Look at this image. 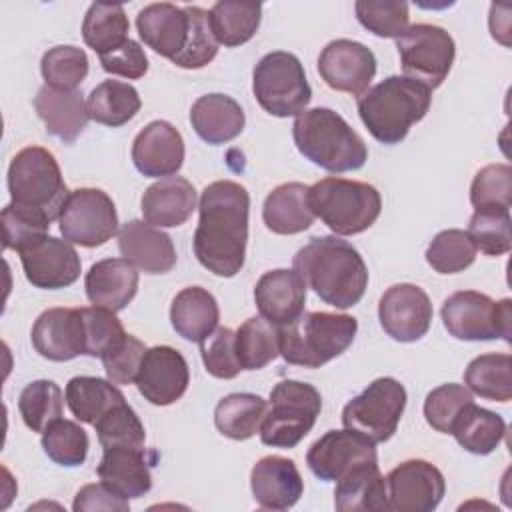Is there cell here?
<instances>
[{
  "label": "cell",
  "mask_w": 512,
  "mask_h": 512,
  "mask_svg": "<svg viewBox=\"0 0 512 512\" xmlns=\"http://www.w3.org/2000/svg\"><path fill=\"white\" fill-rule=\"evenodd\" d=\"M198 212L200 218L192 238L198 262L216 276H236L246 258L248 190L234 180H216L204 188Z\"/></svg>",
  "instance_id": "obj_1"
},
{
  "label": "cell",
  "mask_w": 512,
  "mask_h": 512,
  "mask_svg": "<svg viewBox=\"0 0 512 512\" xmlns=\"http://www.w3.org/2000/svg\"><path fill=\"white\" fill-rule=\"evenodd\" d=\"M294 272L328 306H356L368 286V268L360 252L336 236H314L294 254Z\"/></svg>",
  "instance_id": "obj_2"
},
{
  "label": "cell",
  "mask_w": 512,
  "mask_h": 512,
  "mask_svg": "<svg viewBox=\"0 0 512 512\" xmlns=\"http://www.w3.org/2000/svg\"><path fill=\"white\" fill-rule=\"evenodd\" d=\"M432 102V90L406 76H388L358 96L356 108L368 132L382 144L402 142Z\"/></svg>",
  "instance_id": "obj_3"
},
{
  "label": "cell",
  "mask_w": 512,
  "mask_h": 512,
  "mask_svg": "<svg viewBox=\"0 0 512 512\" xmlns=\"http://www.w3.org/2000/svg\"><path fill=\"white\" fill-rule=\"evenodd\" d=\"M292 138L306 160L328 172L360 170L368 160L362 136L330 108L300 112L292 124Z\"/></svg>",
  "instance_id": "obj_4"
},
{
  "label": "cell",
  "mask_w": 512,
  "mask_h": 512,
  "mask_svg": "<svg viewBox=\"0 0 512 512\" xmlns=\"http://www.w3.org/2000/svg\"><path fill=\"white\" fill-rule=\"evenodd\" d=\"M280 356L292 366L320 368L354 342L358 322L350 314L302 312L294 322L280 326Z\"/></svg>",
  "instance_id": "obj_5"
},
{
  "label": "cell",
  "mask_w": 512,
  "mask_h": 512,
  "mask_svg": "<svg viewBox=\"0 0 512 512\" xmlns=\"http://www.w3.org/2000/svg\"><path fill=\"white\" fill-rule=\"evenodd\" d=\"M308 202L314 216L338 236H352L368 230L382 212L380 192L372 184L336 176L312 184Z\"/></svg>",
  "instance_id": "obj_6"
},
{
  "label": "cell",
  "mask_w": 512,
  "mask_h": 512,
  "mask_svg": "<svg viewBox=\"0 0 512 512\" xmlns=\"http://www.w3.org/2000/svg\"><path fill=\"white\" fill-rule=\"evenodd\" d=\"M8 192L16 206L34 210L54 222L70 192L54 154L42 146H26L8 166Z\"/></svg>",
  "instance_id": "obj_7"
},
{
  "label": "cell",
  "mask_w": 512,
  "mask_h": 512,
  "mask_svg": "<svg viewBox=\"0 0 512 512\" xmlns=\"http://www.w3.org/2000/svg\"><path fill=\"white\" fill-rule=\"evenodd\" d=\"M322 410L320 392L300 380H280L270 390L260 440L272 448H294L314 428Z\"/></svg>",
  "instance_id": "obj_8"
},
{
  "label": "cell",
  "mask_w": 512,
  "mask_h": 512,
  "mask_svg": "<svg viewBox=\"0 0 512 512\" xmlns=\"http://www.w3.org/2000/svg\"><path fill=\"white\" fill-rule=\"evenodd\" d=\"M252 92L262 110L288 118L306 110L312 88L298 56L284 50L264 54L252 72Z\"/></svg>",
  "instance_id": "obj_9"
},
{
  "label": "cell",
  "mask_w": 512,
  "mask_h": 512,
  "mask_svg": "<svg viewBox=\"0 0 512 512\" xmlns=\"http://www.w3.org/2000/svg\"><path fill=\"white\" fill-rule=\"evenodd\" d=\"M510 298L492 300L476 290H460L448 296L442 304V322L456 340H494L510 342L512 312Z\"/></svg>",
  "instance_id": "obj_10"
},
{
  "label": "cell",
  "mask_w": 512,
  "mask_h": 512,
  "mask_svg": "<svg viewBox=\"0 0 512 512\" xmlns=\"http://www.w3.org/2000/svg\"><path fill=\"white\" fill-rule=\"evenodd\" d=\"M406 388L390 376L376 378L342 410V424L374 444L394 436L406 408Z\"/></svg>",
  "instance_id": "obj_11"
},
{
  "label": "cell",
  "mask_w": 512,
  "mask_h": 512,
  "mask_svg": "<svg viewBox=\"0 0 512 512\" xmlns=\"http://www.w3.org/2000/svg\"><path fill=\"white\" fill-rule=\"evenodd\" d=\"M400 64L406 78H412L430 90L438 88L456 56L454 38L436 24H414L396 38Z\"/></svg>",
  "instance_id": "obj_12"
},
{
  "label": "cell",
  "mask_w": 512,
  "mask_h": 512,
  "mask_svg": "<svg viewBox=\"0 0 512 512\" xmlns=\"http://www.w3.org/2000/svg\"><path fill=\"white\" fill-rule=\"evenodd\" d=\"M64 240L96 248L118 234V214L112 198L100 188H76L70 192L58 216Z\"/></svg>",
  "instance_id": "obj_13"
},
{
  "label": "cell",
  "mask_w": 512,
  "mask_h": 512,
  "mask_svg": "<svg viewBox=\"0 0 512 512\" xmlns=\"http://www.w3.org/2000/svg\"><path fill=\"white\" fill-rule=\"evenodd\" d=\"M446 480L442 472L422 458L404 460L386 476L388 510L432 512L444 498Z\"/></svg>",
  "instance_id": "obj_14"
},
{
  "label": "cell",
  "mask_w": 512,
  "mask_h": 512,
  "mask_svg": "<svg viewBox=\"0 0 512 512\" xmlns=\"http://www.w3.org/2000/svg\"><path fill=\"white\" fill-rule=\"evenodd\" d=\"M26 280L34 288L60 290L80 278L82 262L68 240L56 236H40L18 250Z\"/></svg>",
  "instance_id": "obj_15"
},
{
  "label": "cell",
  "mask_w": 512,
  "mask_h": 512,
  "mask_svg": "<svg viewBox=\"0 0 512 512\" xmlns=\"http://www.w3.org/2000/svg\"><path fill=\"white\" fill-rule=\"evenodd\" d=\"M370 462H378L374 442L350 428L328 430L306 452L308 468L324 482H336L350 470Z\"/></svg>",
  "instance_id": "obj_16"
},
{
  "label": "cell",
  "mask_w": 512,
  "mask_h": 512,
  "mask_svg": "<svg viewBox=\"0 0 512 512\" xmlns=\"http://www.w3.org/2000/svg\"><path fill=\"white\" fill-rule=\"evenodd\" d=\"M432 302L416 284H394L378 302V318L384 332L396 342L420 340L432 324Z\"/></svg>",
  "instance_id": "obj_17"
},
{
  "label": "cell",
  "mask_w": 512,
  "mask_h": 512,
  "mask_svg": "<svg viewBox=\"0 0 512 512\" xmlns=\"http://www.w3.org/2000/svg\"><path fill=\"white\" fill-rule=\"evenodd\" d=\"M318 74L332 90L360 96L376 74V56L362 42L338 38L322 48Z\"/></svg>",
  "instance_id": "obj_18"
},
{
  "label": "cell",
  "mask_w": 512,
  "mask_h": 512,
  "mask_svg": "<svg viewBox=\"0 0 512 512\" xmlns=\"http://www.w3.org/2000/svg\"><path fill=\"white\" fill-rule=\"evenodd\" d=\"M138 392L154 406H168L180 400L190 384L188 362L172 346L148 348L134 380Z\"/></svg>",
  "instance_id": "obj_19"
},
{
  "label": "cell",
  "mask_w": 512,
  "mask_h": 512,
  "mask_svg": "<svg viewBox=\"0 0 512 512\" xmlns=\"http://www.w3.org/2000/svg\"><path fill=\"white\" fill-rule=\"evenodd\" d=\"M132 162L142 176H174L184 164L182 134L166 120L146 124L132 142Z\"/></svg>",
  "instance_id": "obj_20"
},
{
  "label": "cell",
  "mask_w": 512,
  "mask_h": 512,
  "mask_svg": "<svg viewBox=\"0 0 512 512\" xmlns=\"http://www.w3.org/2000/svg\"><path fill=\"white\" fill-rule=\"evenodd\" d=\"M34 350L52 362L84 354V322L80 308H48L32 326Z\"/></svg>",
  "instance_id": "obj_21"
},
{
  "label": "cell",
  "mask_w": 512,
  "mask_h": 512,
  "mask_svg": "<svg viewBox=\"0 0 512 512\" xmlns=\"http://www.w3.org/2000/svg\"><path fill=\"white\" fill-rule=\"evenodd\" d=\"M250 488L260 508L288 510L300 500L304 480L294 460L284 456H264L252 466Z\"/></svg>",
  "instance_id": "obj_22"
},
{
  "label": "cell",
  "mask_w": 512,
  "mask_h": 512,
  "mask_svg": "<svg viewBox=\"0 0 512 512\" xmlns=\"http://www.w3.org/2000/svg\"><path fill=\"white\" fill-rule=\"evenodd\" d=\"M118 248L122 258L146 274H166L176 264L172 238L144 220L122 224L118 230Z\"/></svg>",
  "instance_id": "obj_23"
},
{
  "label": "cell",
  "mask_w": 512,
  "mask_h": 512,
  "mask_svg": "<svg viewBox=\"0 0 512 512\" xmlns=\"http://www.w3.org/2000/svg\"><path fill=\"white\" fill-rule=\"evenodd\" d=\"M254 302L262 318L278 328L286 326L304 312L306 284L294 270H270L256 282Z\"/></svg>",
  "instance_id": "obj_24"
},
{
  "label": "cell",
  "mask_w": 512,
  "mask_h": 512,
  "mask_svg": "<svg viewBox=\"0 0 512 512\" xmlns=\"http://www.w3.org/2000/svg\"><path fill=\"white\" fill-rule=\"evenodd\" d=\"M136 28L148 48L168 60H174L186 46L190 18L186 8L170 2H156L138 12Z\"/></svg>",
  "instance_id": "obj_25"
},
{
  "label": "cell",
  "mask_w": 512,
  "mask_h": 512,
  "mask_svg": "<svg viewBox=\"0 0 512 512\" xmlns=\"http://www.w3.org/2000/svg\"><path fill=\"white\" fill-rule=\"evenodd\" d=\"M144 222L156 228L182 226L196 210V188L182 176H166L146 188L140 200Z\"/></svg>",
  "instance_id": "obj_26"
},
{
  "label": "cell",
  "mask_w": 512,
  "mask_h": 512,
  "mask_svg": "<svg viewBox=\"0 0 512 512\" xmlns=\"http://www.w3.org/2000/svg\"><path fill=\"white\" fill-rule=\"evenodd\" d=\"M86 296L94 306L112 312L124 310L138 292V272L126 258H106L90 266L84 280Z\"/></svg>",
  "instance_id": "obj_27"
},
{
  "label": "cell",
  "mask_w": 512,
  "mask_h": 512,
  "mask_svg": "<svg viewBox=\"0 0 512 512\" xmlns=\"http://www.w3.org/2000/svg\"><path fill=\"white\" fill-rule=\"evenodd\" d=\"M34 110L44 122L46 132L64 144H72L90 120L86 100L78 90L64 92L42 86L34 98Z\"/></svg>",
  "instance_id": "obj_28"
},
{
  "label": "cell",
  "mask_w": 512,
  "mask_h": 512,
  "mask_svg": "<svg viewBox=\"0 0 512 512\" xmlns=\"http://www.w3.org/2000/svg\"><path fill=\"white\" fill-rule=\"evenodd\" d=\"M194 132L208 144H224L240 136L246 124L242 106L226 94L214 92L200 96L190 108Z\"/></svg>",
  "instance_id": "obj_29"
},
{
  "label": "cell",
  "mask_w": 512,
  "mask_h": 512,
  "mask_svg": "<svg viewBox=\"0 0 512 512\" xmlns=\"http://www.w3.org/2000/svg\"><path fill=\"white\" fill-rule=\"evenodd\" d=\"M96 474L124 498H140L152 488L146 448H104Z\"/></svg>",
  "instance_id": "obj_30"
},
{
  "label": "cell",
  "mask_w": 512,
  "mask_h": 512,
  "mask_svg": "<svg viewBox=\"0 0 512 512\" xmlns=\"http://www.w3.org/2000/svg\"><path fill=\"white\" fill-rule=\"evenodd\" d=\"M310 186L302 182H286L276 186L264 200L262 220L274 234H298L312 226L314 212L308 202Z\"/></svg>",
  "instance_id": "obj_31"
},
{
  "label": "cell",
  "mask_w": 512,
  "mask_h": 512,
  "mask_svg": "<svg viewBox=\"0 0 512 512\" xmlns=\"http://www.w3.org/2000/svg\"><path fill=\"white\" fill-rule=\"evenodd\" d=\"M220 320L216 298L202 286H188L180 290L170 306V322L178 336L188 342H202L208 338Z\"/></svg>",
  "instance_id": "obj_32"
},
{
  "label": "cell",
  "mask_w": 512,
  "mask_h": 512,
  "mask_svg": "<svg viewBox=\"0 0 512 512\" xmlns=\"http://www.w3.org/2000/svg\"><path fill=\"white\" fill-rule=\"evenodd\" d=\"M334 506L340 512H384L386 478L382 476L378 462L362 464L336 480Z\"/></svg>",
  "instance_id": "obj_33"
},
{
  "label": "cell",
  "mask_w": 512,
  "mask_h": 512,
  "mask_svg": "<svg viewBox=\"0 0 512 512\" xmlns=\"http://www.w3.org/2000/svg\"><path fill=\"white\" fill-rule=\"evenodd\" d=\"M450 434L470 454L486 456L498 448L506 436V422L500 414L480 408L474 402L462 406L456 414Z\"/></svg>",
  "instance_id": "obj_34"
},
{
  "label": "cell",
  "mask_w": 512,
  "mask_h": 512,
  "mask_svg": "<svg viewBox=\"0 0 512 512\" xmlns=\"http://www.w3.org/2000/svg\"><path fill=\"white\" fill-rule=\"evenodd\" d=\"M66 404L72 416L84 424H96L110 408L126 402L124 394L110 380L98 376H74L66 384Z\"/></svg>",
  "instance_id": "obj_35"
},
{
  "label": "cell",
  "mask_w": 512,
  "mask_h": 512,
  "mask_svg": "<svg viewBox=\"0 0 512 512\" xmlns=\"http://www.w3.org/2000/svg\"><path fill=\"white\" fill-rule=\"evenodd\" d=\"M140 106L142 100L138 90L132 84L120 80L100 82L96 88H92L86 100L90 120L110 128H118L130 122L138 114Z\"/></svg>",
  "instance_id": "obj_36"
},
{
  "label": "cell",
  "mask_w": 512,
  "mask_h": 512,
  "mask_svg": "<svg viewBox=\"0 0 512 512\" xmlns=\"http://www.w3.org/2000/svg\"><path fill=\"white\" fill-rule=\"evenodd\" d=\"M266 408V400L258 394L234 392L216 404L214 424L226 438L248 440L260 432Z\"/></svg>",
  "instance_id": "obj_37"
},
{
  "label": "cell",
  "mask_w": 512,
  "mask_h": 512,
  "mask_svg": "<svg viewBox=\"0 0 512 512\" xmlns=\"http://www.w3.org/2000/svg\"><path fill=\"white\" fill-rule=\"evenodd\" d=\"M466 388L492 402H508L512 398V356L488 352L476 356L464 370Z\"/></svg>",
  "instance_id": "obj_38"
},
{
  "label": "cell",
  "mask_w": 512,
  "mask_h": 512,
  "mask_svg": "<svg viewBox=\"0 0 512 512\" xmlns=\"http://www.w3.org/2000/svg\"><path fill=\"white\" fill-rule=\"evenodd\" d=\"M128 16L122 4L94 2L82 22V38L98 56L108 54L128 40Z\"/></svg>",
  "instance_id": "obj_39"
},
{
  "label": "cell",
  "mask_w": 512,
  "mask_h": 512,
  "mask_svg": "<svg viewBox=\"0 0 512 512\" xmlns=\"http://www.w3.org/2000/svg\"><path fill=\"white\" fill-rule=\"evenodd\" d=\"M262 4L220 0L210 8V24L218 44L228 48L246 44L258 30Z\"/></svg>",
  "instance_id": "obj_40"
},
{
  "label": "cell",
  "mask_w": 512,
  "mask_h": 512,
  "mask_svg": "<svg viewBox=\"0 0 512 512\" xmlns=\"http://www.w3.org/2000/svg\"><path fill=\"white\" fill-rule=\"evenodd\" d=\"M236 354L242 370H260L280 354V330L262 316H252L236 330Z\"/></svg>",
  "instance_id": "obj_41"
},
{
  "label": "cell",
  "mask_w": 512,
  "mask_h": 512,
  "mask_svg": "<svg viewBox=\"0 0 512 512\" xmlns=\"http://www.w3.org/2000/svg\"><path fill=\"white\" fill-rule=\"evenodd\" d=\"M62 390L52 380H34L30 382L18 398V410L24 424L32 432H44L54 420L62 416L64 408Z\"/></svg>",
  "instance_id": "obj_42"
},
{
  "label": "cell",
  "mask_w": 512,
  "mask_h": 512,
  "mask_svg": "<svg viewBox=\"0 0 512 512\" xmlns=\"http://www.w3.org/2000/svg\"><path fill=\"white\" fill-rule=\"evenodd\" d=\"M476 246L466 230L448 228L438 232L426 248V262L440 274H456L472 266Z\"/></svg>",
  "instance_id": "obj_43"
},
{
  "label": "cell",
  "mask_w": 512,
  "mask_h": 512,
  "mask_svg": "<svg viewBox=\"0 0 512 512\" xmlns=\"http://www.w3.org/2000/svg\"><path fill=\"white\" fill-rule=\"evenodd\" d=\"M40 72L46 86L54 90L72 92L88 76V56L76 46H54L44 52L40 60Z\"/></svg>",
  "instance_id": "obj_44"
},
{
  "label": "cell",
  "mask_w": 512,
  "mask_h": 512,
  "mask_svg": "<svg viewBox=\"0 0 512 512\" xmlns=\"http://www.w3.org/2000/svg\"><path fill=\"white\" fill-rule=\"evenodd\" d=\"M510 208H478L468 222V236L476 250L488 256H502L512 248Z\"/></svg>",
  "instance_id": "obj_45"
},
{
  "label": "cell",
  "mask_w": 512,
  "mask_h": 512,
  "mask_svg": "<svg viewBox=\"0 0 512 512\" xmlns=\"http://www.w3.org/2000/svg\"><path fill=\"white\" fill-rule=\"evenodd\" d=\"M42 448L52 462L72 468L86 460L90 442L82 426L72 420L58 418L42 432Z\"/></svg>",
  "instance_id": "obj_46"
},
{
  "label": "cell",
  "mask_w": 512,
  "mask_h": 512,
  "mask_svg": "<svg viewBox=\"0 0 512 512\" xmlns=\"http://www.w3.org/2000/svg\"><path fill=\"white\" fill-rule=\"evenodd\" d=\"M102 448H144L146 430L136 412L120 402L94 424Z\"/></svg>",
  "instance_id": "obj_47"
},
{
  "label": "cell",
  "mask_w": 512,
  "mask_h": 512,
  "mask_svg": "<svg viewBox=\"0 0 512 512\" xmlns=\"http://www.w3.org/2000/svg\"><path fill=\"white\" fill-rule=\"evenodd\" d=\"M190 18V30L184 50L172 60L176 66L186 70H196L206 66L218 54V40L212 32L210 12L200 6H184Z\"/></svg>",
  "instance_id": "obj_48"
},
{
  "label": "cell",
  "mask_w": 512,
  "mask_h": 512,
  "mask_svg": "<svg viewBox=\"0 0 512 512\" xmlns=\"http://www.w3.org/2000/svg\"><path fill=\"white\" fill-rule=\"evenodd\" d=\"M358 22L380 38H398L408 28L410 12L402 0H358L354 4Z\"/></svg>",
  "instance_id": "obj_49"
},
{
  "label": "cell",
  "mask_w": 512,
  "mask_h": 512,
  "mask_svg": "<svg viewBox=\"0 0 512 512\" xmlns=\"http://www.w3.org/2000/svg\"><path fill=\"white\" fill-rule=\"evenodd\" d=\"M470 202L478 208H510L512 168L508 164H488L476 172L470 186Z\"/></svg>",
  "instance_id": "obj_50"
},
{
  "label": "cell",
  "mask_w": 512,
  "mask_h": 512,
  "mask_svg": "<svg viewBox=\"0 0 512 512\" xmlns=\"http://www.w3.org/2000/svg\"><path fill=\"white\" fill-rule=\"evenodd\" d=\"M2 224V246L4 250H20L34 242L36 238L48 234L50 220L34 210L16 206L14 202L6 204L0 214Z\"/></svg>",
  "instance_id": "obj_51"
},
{
  "label": "cell",
  "mask_w": 512,
  "mask_h": 512,
  "mask_svg": "<svg viewBox=\"0 0 512 512\" xmlns=\"http://www.w3.org/2000/svg\"><path fill=\"white\" fill-rule=\"evenodd\" d=\"M82 310L84 322V354L102 358L112 350L124 336L122 322L116 318V312L102 306H86Z\"/></svg>",
  "instance_id": "obj_52"
},
{
  "label": "cell",
  "mask_w": 512,
  "mask_h": 512,
  "mask_svg": "<svg viewBox=\"0 0 512 512\" xmlns=\"http://www.w3.org/2000/svg\"><path fill=\"white\" fill-rule=\"evenodd\" d=\"M200 354L206 372L214 378L230 380L242 370L236 354V332L228 326H220L208 338H204L200 342Z\"/></svg>",
  "instance_id": "obj_53"
},
{
  "label": "cell",
  "mask_w": 512,
  "mask_h": 512,
  "mask_svg": "<svg viewBox=\"0 0 512 512\" xmlns=\"http://www.w3.org/2000/svg\"><path fill=\"white\" fill-rule=\"evenodd\" d=\"M468 402H474V400H472V392L464 384H454V382L442 384L428 392L424 400V418L434 430L442 434H450V426L456 414Z\"/></svg>",
  "instance_id": "obj_54"
},
{
  "label": "cell",
  "mask_w": 512,
  "mask_h": 512,
  "mask_svg": "<svg viewBox=\"0 0 512 512\" xmlns=\"http://www.w3.org/2000/svg\"><path fill=\"white\" fill-rule=\"evenodd\" d=\"M144 342H140L136 336L126 334L112 350H108L100 360L104 364L106 376L116 386H126L136 380V374L140 370V362L146 354Z\"/></svg>",
  "instance_id": "obj_55"
},
{
  "label": "cell",
  "mask_w": 512,
  "mask_h": 512,
  "mask_svg": "<svg viewBox=\"0 0 512 512\" xmlns=\"http://www.w3.org/2000/svg\"><path fill=\"white\" fill-rule=\"evenodd\" d=\"M100 64H102L104 72L122 76L128 80H138L148 72V56H146L144 48L132 38H128L116 50L102 54Z\"/></svg>",
  "instance_id": "obj_56"
},
{
  "label": "cell",
  "mask_w": 512,
  "mask_h": 512,
  "mask_svg": "<svg viewBox=\"0 0 512 512\" xmlns=\"http://www.w3.org/2000/svg\"><path fill=\"white\" fill-rule=\"evenodd\" d=\"M72 508H74V512H98V510L128 512L130 502L120 492H116L112 486H108L106 482L100 480L96 484L82 486L74 496Z\"/></svg>",
  "instance_id": "obj_57"
}]
</instances>
